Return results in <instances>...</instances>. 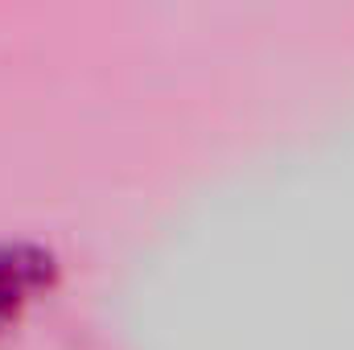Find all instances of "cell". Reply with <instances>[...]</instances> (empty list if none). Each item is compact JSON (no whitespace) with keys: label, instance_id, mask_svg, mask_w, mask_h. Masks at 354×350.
<instances>
[{"label":"cell","instance_id":"1","mask_svg":"<svg viewBox=\"0 0 354 350\" xmlns=\"http://www.w3.org/2000/svg\"><path fill=\"white\" fill-rule=\"evenodd\" d=\"M58 280V256L33 239H0V330H8Z\"/></svg>","mask_w":354,"mask_h":350}]
</instances>
